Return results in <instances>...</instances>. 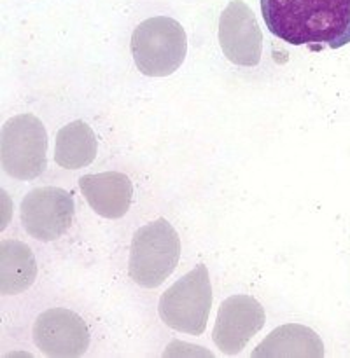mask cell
I'll return each instance as SVG.
<instances>
[{"instance_id":"3957f363","label":"cell","mask_w":350,"mask_h":358,"mask_svg":"<svg viewBox=\"0 0 350 358\" xmlns=\"http://www.w3.org/2000/svg\"><path fill=\"white\" fill-rule=\"evenodd\" d=\"M130 49L136 69L144 76L167 77L184 63L188 37L174 17L154 16L133 30Z\"/></svg>"},{"instance_id":"6da1fadb","label":"cell","mask_w":350,"mask_h":358,"mask_svg":"<svg viewBox=\"0 0 350 358\" xmlns=\"http://www.w3.org/2000/svg\"><path fill=\"white\" fill-rule=\"evenodd\" d=\"M266 28L290 45L314 51L350 44V0H261Z\"/></svg>"},{"instance_id":"ba28073f","label":"cell","mask_w":350,"mask_h":358,"mask_svg":"<svg viewBox=\"0 0 350 358\" xmlns=\"http://www.w3.org/2000/svg\"><path fill=\"white\" fill-rule=\"evenodd\" d=\"M265 310L251 296H231L217 311L212 339L224 355H238L265 327Z\"/></svg>"},{"instance_id":"8992f818","label":"cell","mask_w":350,"mask_h":358,"mask_svg":"<svg viewBox=\"0 0 350 358\" xmlns=\"http://www.w3.org/2000/svg\"><path fill=\"white\" fill-rule=\"evenodd\" d=\"M72 194L59 187H37L21 201V224L38 241H56L69 231L74 219Z\"/></svg>"},{"instance_id":"52a82bcc","label":"cell","mask_w":350,"mask_h":358,"mask_svg":"<svg viewBox=\"0 0 350 358\" xmlns=\"http://www.w3.org/2000/svg\"><path fill=\"white\" fill-rule=\"evenodd\" d=\"M35 346L46 357H83L90 346V331L83 318L65 308H52L34 324Z\"/></svg>"},{"instance_id":"9c48e42d","label":"cell","mask_w":350,"mask_h":358,"mask_svg":"<svg viewBox=\"0 0 350 358\" xmlns=\"http://www.w3.org/2000/svg\"><path fill=\"white\" fill-rule=\"evenodd\" d=\"M219 44L224 56L240 66H255L262 55V34L255 14L241 0H233L219 17Z\"/></svg>"},{"instance_id":"7a4b0ae2","label":"cell","mask_w":350,"mask_h":358,"mask_svg":"<svg viewBox=\"0 0 350 358\" xmlns=\"http://www.w3.org/2000/svg\"><path fill=\"white\" fill-rule=\"evenodd\" d=\"M181 259V238L167 219L140 227L132 240L128 275L144 289H156L175 271Z\"/></svg>"},{"instance_id":"8fae6325","label":"cell","mask_w":350,"mask_h":358,"mask_svg":"<svg viewBox=\"0 0 350 358\" xmlns=\"http://www.w3.org/2000/svg\"><path fill=\"white\" fill-rule=\"evenodd\" d=\"M258 358H322L324 345L317 332L300 324L280 325L252 352Z\"/></svg>"},{"instance_id":"4fadbf2b","label":"cell","mask_w":350,"mask_h":358,"mask_svg":"<svg viewBox=\"0 0 350 358\" xmlns=\"http://www.w3.org/2000/svg\"><path fill=\"white\" fill-rule=\"evenodd\" d=\"M97 136L84 121H72L56 133L55 161L66 170L88 166L97 157Z\"/></svg>"},{"instance_id":"5b68a950","label":"cell","mask_w":350,"mask_h":358,"mask_svg":"<svg viewBox=\"0 0 350 358\" xmlns=\"http://www.w3.org/2000/svg\"><path fill=\"white\" fill-rule=\"evenodd\" d=\"M48 135L38 117L20 114L7 119L0 136L2 170L18 180H34L48 166Z\"/></svg>"},{"instance_id":"277c9868","label":"cell","mask_w":350,"mask_h":358,"mask_svg":"<svg viewBox=\"0 0 350 358\" xmlns=\"http://www.w3.org/2000/svg\"><path fill=\"white\" fill-rule=\"evenodd\" d=\"M212 308V285L209 269L200 264L182 276L160 299L158 313L161 322L174 331L189 336H202Z\"/></svg>"},{"instance_id":"7c38bea8","label":"cell","mask_w":350,"mask_h":358,"mask_svg":"<svg viewBox=\"0 0 350 358\" xmlns=\"http://www.w3.org/2000/svg\"><path fill=\"white\" fill-rule=\"evenodd\" d=\"M37 276V264L28 245L16 240L0 243V292L16 296L24 292Z\"/></svg>"},{"instance_id":"30bf717a","label":"cell","mask_w":350,"mask_h":358,"mask_svg":"<svg viewBox=\"0 0 350 358\" xmlns=\"http://www.w3.org/2000/svg\"><path fill=\"white\" fill-rule=\"evenodd\" d=\"M79 187L91 210L105 219H121L132 205L133 185L119 171L84 175L79 178Z\"/></svg>"}]
</instances>
